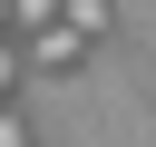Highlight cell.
I'll return each instance as SVG.
<instances>
[{
  "label": "cell",
  "mask_w": 156,
  "mask_h": 147,
  "mask_svg": "<svg viewBox=\"0 0 156 147\" xmlns=\"http://www.w3.org/2000/svg\"><path fill=\"white\" fill-rule=\"evenodd\" d=\"M58 29L88 49V39H107V0H58Z\"/></svg>",
  "instance_id": "1"
},
{
  "label": "cell",
  "mask_w": 156,
  "mask_h": 147,
  "mask_svg": "<svg viewBox=\"0 0 156 147\" xmlns=\"http://www.w3.org/2000/svg\"><path fill=\"white\" fill-rule=\"evenodd\" d=\"M29 59H39V69H68V59H78V39H68V29H39V39H29Z\"/></svg>",
  "instance_id": "2"
},
{
  "label": "cell",
  "mask_w": 156,
  "mask_h": 147,
  "mask_svg": "<svg viewBox=\"0 0 156 147\" xmlns=\"http://www.w3.org/2000/svg\"><path fill=\"white\" fill-rule=\"evenodd\" d=\"M10 10H20V29H29V39H39V29H58V0H10Z\"/></svg>",
  "instance_id": "3"
},
{
  "label": "cell",
  "mask_w": 156,
  "mask_h": 147,
  "mask_svg": "<svg viewBox=\"0 0 156 147\" xmlns=\"http://www.w3.org/2000/svg\"><path fill=\"white\" fill-rule=\"evenodd\" d=\"M0 147H29V127H20V118H0Z\"/></svg>",
  "instance_id": "4"
},
{
  "label": "cell",
  "mask_w": 156,
  "mask_h": 147,
  "mask_svg": "<svg viewBox=\"0 0 156 147\" xmlns=\"http://www.w3.org/2000/svg\"><path fill=\"white\" fill-rule=\"evenodd\" d=\"M0 88H10V39H0Z\"/></svg>",
  "instance_id": "5"
},
{
  "label": "cell",
  "mask_w": 156,
  "mask_h": 147,
  "mask_svg": "<svg viewBox=\"0 0 156 147\" xmlns=\"http://www.w3.org/2000/svg\"><path fill=\"white\" fill-rule=\"evenodd\" d=\"M0 10H10V0H0Z\"/></svg>",
  "instance_id": "6"
}]
</instances>
